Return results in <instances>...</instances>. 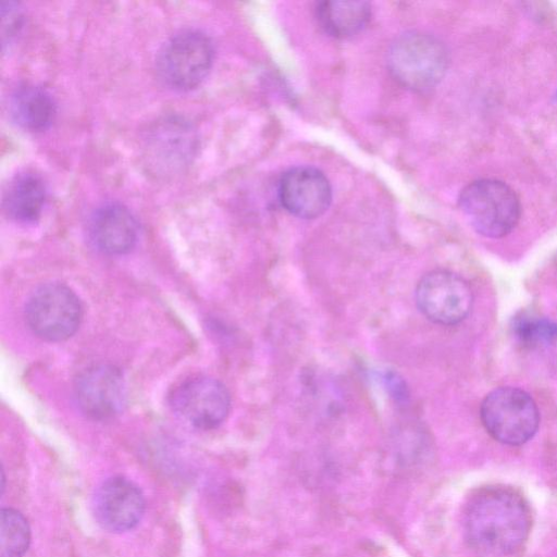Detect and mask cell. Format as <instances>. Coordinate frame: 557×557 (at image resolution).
<instances>
[{
	"mask_svg": "<svg viewBox=\"0 0 557 557\" xmlns=\"http://www.w3.org/2000/svg\"><path fill=\"white\" fill-rule=\"evenodd\" d=\"M92 509L97 522L104 530L124 533L141 521L146 502L141 490L133 481L115 475L98 486Z\"/></svg>",
	"mask_w": 557,
	"mask_h": 557,
	"instance_id": "9c48e42d",
	"label": "cell"
},
{
	"mask_svg": "<svg viewBox=\"0 0 557 557\" xmlns=\"http://www.w3.org/2000/svg\"><path fill=\"white\" fill-rule=\"evenodd\" d=\"M278 197L289 213L301 219H314L330 207L332 188L320 170L312 166H296L281 177Z\"/></svg>",
	"mask_w": 557,
	"mask_h": 557,
	"instance_id": "8fae6325",
	"label": "cell"
},
{
	"mask_svg": "<svg viewBox=\"0 0 557 557\" xmlns=\"http://www.w3.org/2000/svg\"><path fill=\"white\" fill-rule=\"evenodd\" d=\"M46 197L47 189L42 178L33 172H24L14 176L8 184L3 195V207L14 221L30 223L40 216Z\"/></svg>",
	"mask_w": 557,
	"mask_h": 557,
	"instance_id": "5bb4252c",
	"label": "cell"
},
{
	"mask_svg": "<svg viewBox=\"0 0 557 557\" xmlns=\"http://www.w3.org/2000/svg\"><path fill=\"white\" fill-rule=\"evenodd\" d=\"M387 65L394 78L406 88L424 91L434 87L447 66L444 46L422 32H408L392 44Z\"/></svg>",
	"mask_w": 557,
	"mask_h": 557,
	"instance_id": "7a4b0ae2",
	"label": "cell"
},
{
	"mask_svg": "<svg viewBox=\"0 0 557 557\" xmlns=\"http://www.w3.org/2000/svg\"><path fill=\"white\" fill-rule=\"evenodd\" d=\"M414 296L420 312L441 325H455L463 321L473 302L469 284L445 270L424 274L417 284Z\"/></svg>",
	"mask_w": 557,
	"mask_h": 557,
	"instance_id": "52a82bcc",
	"label": "cell"
},
{
	"mask_svg": "<svg viewBox=\"0 0 557 557\" xmlns=\"http://www.w3.org/2000/svg\"><path fill=\"white\" fill-rule=\"evenodd\" d=\"M174 411L195 428L219 426L231 409L226 387L216 379L199 375L182 382L171 395Z\"/></svg>",
	"mask_w": 557,
	"mask_h": 557,
	"instance_id": "ba28073f",
	"label": "cell"
},
{
	"mask_svg": "<svg viewBox=\"0 0 557 557\" xmlns=\"http://www.w3.org/2000/svg\"><path fill=\"white\" fill-rule=\"evenodd\" d=\"M516 337L529 347L547 345L557 339V323L534 315L521 314L513 320Z\"/></svg>",
	"mask_w": 557,
	"mask_h": 557,
	"instance_id": "ac0fdd59",
	"label": "cell"
},
{
	"mask_svg": "<svg viewBox=\"0 0 557 557\" xmlns=\"http://www.w3.org/2000/svg\"><path fill=\"white\" fill-rule=\"evenodd\" d=\"M370 15L371 5L366 1H322L315 8L320 27L335 38H347L359 33Z\"/></svg>",
	"mask_w": 557,
	"mask_h": 557,
	"instance_id": "2e32d148",
	"label": "cell"
},
{
	"mask_svg": "<svg viewBox=\"0 0 557 557\" xmlns=\"http://www.w3.org/2000/svg\"><path fill=\"white\" fill-rule=\"evenodd\" d=\"M81 410L96 420L119 414L126 400V386L121 371L111 364H97L84 370L74 385Z\"/></svg>",
	"mask_w": 557,
	"mask_h": 557,
	"instance_id": "30bf717a",
	"label": "cell"
},
{
	"mask_svg": "<svg viewBox=\"0 0 557 557\" xmlns=\"http://www.w3.org/2000/svg\"><path fill=\"white\" fill-rule=\"evenodd\" d=\"M148 151L161 169L172 170L184 165L196 149V135L191 126L177 119L158 123L148 138Z\"/></svg>",
	"mask_w": 557,
	"mask_h": 557,
	"instance_id": "4fadbf2b",
	"label": "cell"
},
{
	"mask_svg": "<svg viewBox=\"0 0 557 557\" xmlns=\"http://www.w3.org/2000/svg\"><path fill=\"white\" fill-rule=\"evenodd\" d=\"M83 308L76 294L61 283H48L29 297L25 317L30 330L40 338L60 342L78 329Z\"/></svg>",
	"mask_w": 557,
	"mask_h": 557,
	"instance_id": "8992f818",
	"label": "cell"
},
{
	"mask_svg": "<svg viewBox=\"0 0 557 557\" xmlns=\"http://www.w3.org/2000/svg\"><path fill=\"white\" fill-rule=\"evenodd\" d=\"M480 416L486 431L498 442L521 445L535 434L540 413L532 397L517 387H499L482 401Z\"/></svg>",
	"mask_w": 557,
	"mask_h": 557,
	"instance_id": "5b68a950",
	"label": "cell"
},
{
	"mask_svg": "<svg viewBox=\"0 0 557 557\" xmlns=\"http://www.w3.org/2000/svg\"><path fill=\"white\" fill-rule=\"evenodd\" d=\"M531 530V512L525 499L515 490L486 487L469 500L465 511V532L476 549L506 555L518 550Z\"/></svg>",
	"mask_w": 557,
	"mask_h": 557,
	"instance_id": "6da1fadb",
	"label": "cell"
},
{
	"mask_svg": "<svg viewBox=\"0 0 557 557\" xmlns=\"http://www.w3.org/2000/svg\"><path fill=\"white\" fill-rule=\"evenodd\" d=\"M30 543V528L16 509L2 508L0 513V557H23Z\"/></svg>",
	"mask_w": 557,
	"mask_h": 557,
	"instance_id": "e0dca14e",
	"label": "cell"
},
{
	"mask_svg": "<svg viewBox=\"0 0 557 557\" xmlns=\"http://www.w3.org/2000/svg\"><path fill=\"white\" fill-rule=\"evenodd\" d=\"M1 17L2 46L4 48L18 33L22 25L23 15L17 3L12 1H4L2 2L1 7Z\"/></svg>",
	"mask_w": 557,
	"mask_h": 557,
	"instance_id": "d6986e66",
	"label": "cell"
},
{
	"mask_svg": "<svg viewBox=\"0 0 557 557\" xmlns=\"http://www.w3.org/2000/svg\"><path fill=\"white\" fill-rule=\"evenodd\" d=\"M211 39L201 30L184 29L160 49L157 72L161 81L176 90H190L208 75L213 63Z\"/></svg>",
	"mask_w": 557,
	"mask_h": 557,
	"instance_id": "277c9868",
	"label": "cell"
},
{
	"mask_svg": "<svg viewBox=\"0 0 557 557\" xmlns=\"http://www.w3.org/2000/svg\"><path fill=\"white\" fill-rule=\"evenodd\" d=\"M89 234L101 251L123 255L133 249L138 238V224L131 211L121 203H106L90 218Z\"/></svg>",
	"mask_w": 557,
	"mask_h": 557,
	"instance_id": "7c38bea8",
	"label": "cell"
},
{
	"mask_svg": "<svg viewBox=\"0 0 557 557\" xmlns=\"http://www.w3.org/2000/svg\"><path fill=\"white\" fill-rule=\"evenodd\" d=\"M9 108L13 120L30 132L48 128L57 113L51 95L46 89L32 84L22 85L12 92Z\"/></svg>",
	"mask_w": 557,
	"mask_h": 557,
	"instance_id": "9a60e30c",
	"label": "cell"
},
{
	"mask_svg": "<svg viewBox=\"0 0 557 557\" xmlns=\"http://www.w3.org/2000/svg\"><path fill=\"white\" fill-rule=\"evenodd\" d=\"M459 206L470 225L481 235L498 238L510 233L520 218L515 191L496 180H479L460 194Z\"/></svg>",
	"mask_w": 557,
	"mask_h": 557,
	"instance_id": "3957f363",
	"label": "cell"
}]
</instances>
